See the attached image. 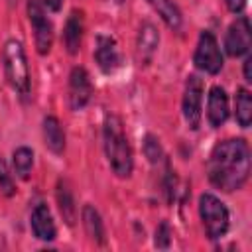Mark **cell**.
Returning a JSON list of instances; mask_svg holds the SVG:
<instances>
[{
  "label": "cell",
  "instance_id": "26",
  "mask_svg": "<svg viewBox=\"0 0 252 252\" xmlns=\"http://www.w3.org/2000/svg\"><path fill=\"white\" fill-rule=\"evenodd\" d=\"M43 6H47L51 12H59L63 6V0H43Z\"/></svg>",
  "mask_w": 252,
  "mask_h": 252
},
{
  "label": "cell",
  "instance_id": "4",
  "mask_svg": "<svg viewBox=\"0 0 252 252\" xmlns=\"http://www.w3.org/2000/svg\"><path fill=\"white\" fill-rule=\"evenodd\" d=\"M199 217L203 220V228L211 240H219L226 234L230 217L224 203L213 193H203L199 197Z\"/></svg>",
  "mask_w": 252,
  "mask_h": 252
},
{
  "label": "cell",
  "instance_id": "19",
  "mask_svg": "<svg viewBox=\"0 0 252 252\" xmlns=\"http://www.w3.org/2000/svg\"><path fill=\"white\" fill-rule=\"evenodd\" d=\"M234 116L240 128H248L252 124V96L250 91L240 87L234 96Z\"/></svg>",
  "mask_w": 252,
  "mask_h": 252
},
{
  "label": "cell",
  "instance_id": "11",
  "mask_svg": "<svg viewBox=\"0 0 252 252\" xmlns=\"http://www.w3.org/2000/svg\"><path fill=\"white\" fill-rule=\"evenodd\" d=\"M228 96H226V91L219 85L211 87L209 91V98H207V118H209V124L213 128H219L226 122L228 118Z\"/></svg>",
  "mask_w": 252,
  "mask_h": 252
},
{
  "label": "cell",
  "instance_id": "5",
  "mask_svg": "<svg viewBox=\"0 0 252 252\" xmlns=\"http://www.w3.org/2000/svg\"><path fill=\"white\" fill-rule=\"evenodd\" d=\"M28 20L33 28V41L39 55H47L53 45V24L45 16L39 0H28Z\"/></svg>",
  "mask_w": 252,
  "mask_h": 252
},
{
  "label": "cell",
  "instance_id": "28",
  "mask_svg": "<svg viewBox=\"0 0 252 252\" xmlns=\"http://www.w3.org/2000/svg\"><path fill=\"white\" fill-rule=\"evenodd\" d=\"M10 2H14V0H10Z\"/></svg>",
  "mask_w": 252,
  "mask_h": 252
},
{
  "label": "cell",
  "instance_id": "9",
  "mask_svg": "<svg viewBox=\"0 0 252 252\" xmlns=\"http://www.w3.org/2000/svg\"><path fill=\"white\" fill-rule=\"evenodd\" d=\"M93 96V83L85 67H73L69 75V89H67V98L69 106L73 110H81L89 104Z\"/></svg>",
  "mask_w": 252,
  "mask_h": 252
},
{
  "label": "cell",
  "instance_id": "25",
  "mask_svg": "<svg viewBox=\"0 0 252 252\" xmlns=\"http://www.w3.org/2000/svg\"><path fill=\"white\" fill-rule=\"evenodd\" d=\"M244 79H246V83H252V57L250 55L244 61Z\"/></svg>",
  "mask_w": 252,
  "mask_h": 252
},
{
  "label": "cell",
  "instance_id": "1",
  "mask_svg": "<svg viewBox=\"0 0 252 252\" xmlns=\"http://www.w3.org/2000/svg\"><path fill=\"white\" fill-rule=\"evenodd\" d=\"M209 181L224 191L240 189L250 175V150L242 138H228L219 142L207 161Z\"/></svg>",
  "mask_w": 252,
  "mask_h": 252
},
{
  "label": "cell",
  "instance_id": "20",
  "mask_svg": "<svg viewBox=\"0 0 252 252\" xmlns=\"http://www.w3.org/2000/svg\"><path fill=\"white\" fill-rule=\"evenodd\" d=\"M12 163H14V171L20 179H30L32 167H33V152L28 146H20L14 150L12 154Z\"/></svg>",
  "mask_w": 252,
  "mask_h": 252
},
{
  "label": "cell",
  "instance_id": "23",
  "mask_svg": "<svg viewBox=\"0 0 252 252\" xmlns=\"http://www.w3.org/2000/svg\"><path fill=\"white\" fill-rule=\"evenodd\" d=\"M156 248H161V250H165V248H169V242H171V228H169V224L165 222V220H161L159 224H158V228H156Z\"/></svg>",
  "mask_w": 252,
  "mask_h": 252
},
{
  "label": "cell",
  "instance_id": "17",
  "mask_svg": "<svg viewBox=\"0 0 252 252\" xmlns=\"http://www.w3.org/2000/svg\"><path fill=\"white\" fill-rule=\"evenodd\" d=\"M81 219H83V226H85L89 238L96 244H104V224H102L98 211L93 205H85L81 211Z\"/></svg>",
  "mask_w": 252,
  "mask_h": 252
},
{
  "label": "cell",
  "instance_id": "21",
  "mask_svg": "<svg viewBox=\"0 0 252 252\" xmlns=\"http://www.w3.org/2000/svg\"><path fill=\"white\" fill-rule=\"evenodd\" d=\"M144 156L148 158L150 163H159V161L165 158L159 140H158L156 136H152V134H148V136L144 138Z\"/></svg>",
  "mask_w": 252,
  "mask_h": 252
},
{
  "label": "cell",
  "instance_id": "18",
  "mask_svg": "<svg viewBox=\"0 0 252 252\" xmlns=\"http://www.w3.org/2000/svg\"><path fill=\"white\" fill-rule=\"evenodd\" d=\"M55 197H57V205H59V211H61V217L63 220L73 226L75 222V215H77V209H75V201H73V193L69 189V183L65 179H59L57 183V191H55Z\"/></svg>",
  "mask_w": 252,
  "mask_h": 252
},
{
  "label": "cell",
  "instance_id": "16",
  "mask_svg": "<svg viewBox=\"0 0 252 252\" xmlns=\"http://www.w3.org/2000/svg\"><path fill=\"white\" fill-rule=\"evenodd\" d=\"M43 140H45V146L53 154H63V150H65V132H63L61 122L55 116H45L43 118Z\"/></svg>",
  "mask_w": 252,
  "mask_h": 252
},
{
  "label": "cell",
  "instance_id": "15",
  "mask_svg": "<svg viewBox=\"0 0 252 252\" xmlns=\"http://www.w3.org/2000/svg\"><path fill=\"white\" fill-rule=\"evenodd\" d=\"M146 2L154 8V12L163 20V24L169 30H179L181 28L183 16H181L179 6L173 0H146Z\"/></svg>",
  "mask_w": 252,
  "mask_h": 252
},
{
  "label": "cell",
  "instance_id": "24",
  "mask_svg": "<svg viewBox=\"0 0 252 252\" xmlns=\"http://www.w3.org/2000/svg\"><path fill=\"white\" fill-rule=\"evenodd\" d=\"M224 2H226V8L232 14H240L246 8V0H224Z\"/></svg>",
  "mask_w": 252,
  "mask_h": 252
},
{
  "label": "cell",
  "instance_id": "22",
  "mask_svg": "<svg viewBox=\"0 0 252 252\" xmlns=\"http://www.w3.org/2000/svg\"><path fill=\"white\" fill-rule=\"evenodd\" d=\"M0 193L4 197H12L16 193V185H14V179L8 171V165L6 161L0 158Z\"/></svg>",
  "mask_w": 252,
  "mask_h": 252
},
{
  "label": "cell",
  "instance_id": "14",
  "mask_svg": "<svg viewBox=\"0 0 252 252\" xmlns=\"http://www.w3.org/2000/svg\"><path fill=\"white\" fill-rule=\"evenodd\" d=\"M83 32H85V22H83V12L81 10H73L65 22V30H63V43L65 49L71 55H77L83 43Z\"/></svg>",
  "mask_w": 252,
  "mask_h": 252
},
{
  "label": "cell",
  "instance_id": "13",
  "mask_svg": "<svg viewBox=\"0 0 252 252\" xmlns=\"http://www.w3.org/2000/svg\"><path fill=\"white\" fill-rule=\"evenodd\" d=\"M30 224H32V232H33V236L39 238V240H53L55 234H57V228H55L51 211H49V207L43 205V203L35 205V209L32 211Z\"/></svg>",
  "mask_w": 252,
  "mask_h": 252
},
{
  "label": "cell",
  "instance_id": "10",
  "mask_svg": "<svg viewBox=\"0 0 252 252\" xmlns=\"http://www.w3.org/2000/svg\"><path fill=\"white\" fill-rule=\"evenodd\" d=\"M94 61L102 73H114L120 67V49L112 35H96Z\"/></svg>",
  "mask_w": 252,
  "mask_h": 252
},
{
  "label": "cell",
  "instance_id": "6",
  "mask_svg": "<svg viewBox=\"0 0 252 252\" xmlns=\"http://www.w3.org/2000/svg\"><path fill=\"white\" fill-rule=\"evenodd\" d=\"M193 63L197 69L209 73V75H217L222 69V53L220 47L217 43V37L203 30L199 33V41L195 47V55H193Z\"/></svg>",
  "mask_w": 252,
  "mask_h": 252
},
{
  "label": "cell",
  "instance_id": "3",
  "mask_svg": "<svg viewBox=\"0 0 252 252\" xmlns=\"http://www.w3.org/2000/svg\"><path fill=\"white\" fill-rule=\"evenodd\" d=\"M2 67L8 85L22 96L28 98L32 91V81H30V67H28V57L24 51V45L18 39H8L2 47Z\"/></svg>",
  "mask_w": 252,
  "mask_h": 252
},
{
  "label": "cell",
  "instance_id": "7",
  "mask_svg": "<svg viewBox=\"0 0 252 252\" xmlns=\"http://www.w3.org/2000/svg\"><path fill=\"white\" fill-rule=\"evenodd\" d=\"M183 118L191 130H197L201 124L203 116V81L197 75H189L185 81V91H183Z\"/></svg>",
  "mask_w": 252,
  "mask_h": 252
},
{
  "label": "cell",
  "instance_id": "12",
  "mask_svg": "<svg viewBox=\"0 0 252 252\" xmlns=\"http://www.w3.org/2000/svg\"><path fill=\"white\" fill-rule=\"evenodd\" d=\"M158 45H159V33L156 30L154 24L146 22L140 26V32H138V41H136V53H138V59L140 63L148 65L156 51H158Z\"/></svg>",
  "mask_w": 252,
  "mask_h": 252
},
{
  "label": "cell",
  "instance_id": "27",
  "mask_svg": "<svg viewBox=\"0 0 252 252\" xmlns=\"http://www.w3.org/2000/svg\"><path fill=\"white\" fill-rule=\"evenodd\" d=\"M116 2H124V0H116Z\"/></svg>",
  "mask_w": 252,
  "mask_h": 252
},
{
  "label": "cell",
  "instance_id": "2",
  "mask_svg": "<svg viewBox=\"0 0 252 252\" xmlns=\"http://www.w3.org/2000/svg\"><path fill=\"white\" fill-rule=\"evenodd\" d=\"M102 144H104V154H106L110 169L122 179L130 177V173L134 169L132 148H130L128 136L124 132V124L116 114H106L104 116Z\"/></svg>",
  "mask_w": 252,
  "mask_h": 252
},
{
  "label": "cell",
  "instance_id": "8",
  "mask_svg": "<svg viewBox=\"0 0 252 252\" xmlns=\"http://www.w3.org/2000/svg\"><path fill=\"white\" fill-rule=\"evenodd\" d=\"M252 45V30L250 20L246 16H238L226 30L224 35V49L230 57H242L250 51Z\"/></svg>",
  "mask_w": 252,
  "mask_h": 252
}]
</instances>
